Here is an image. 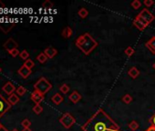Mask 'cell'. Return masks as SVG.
Masks as SVG:
<instances>
[{
    "instance_id": "obj_1",
    "label": "cell",
    "mask_w": 155,
    "mask_h": 131,
    "mask_svg": "<svg viewBox=\"0 0 155 131\" xmlns=\"http://www.w3.org/2000/svg\"><path fill=\"white\" fill-rule=\"evenodd\" d=\"M82 131H120L119 125L102 108L98 109L81 126Z\"/></svg>"
},
{
    "instance_id": "obj_2",
    "label": "cell",
    "mask_w": 155,
    "mask_h": 131,
    "mask_svg": "<svg viewBox=\"0 0 155 131\" xmlns=\"http://www.w3.org/2000/svg\"><path fill=\"white\" fill-rule=\"evenodd\" d=\"M75 45L84 55L89 56L98 46L99 44L90 33H84L76 39Z\"/></svg>"
},
{
    "instance_id": "obj_3",
    "label": "cell",
    "mask_w": 155,
    "mask_h": 131,
    "mask_svg": "<svg viewBox=\"0 0 155 131\" xmlns=\"http://www.w3.org/2000/svg\"><path fill=\"white\" fill-rule=\"evenodd\" d=\"M34 88L36 91L45 95L46 93H48L52 88V85L50 84V82L46 78L42 77L35 83Z\"/></svg>"
},
{
    "instance_id": "obj_4",
    "label": "cell",
    "mask_w": 155,
    "mask_h": 131,
    "mask_svg": "<svg viewBox=\"0 0 155 131\" xmlns=\"http://www.w3.org/2000/svg\"><path fill=\"white\" fill-rule=\"evenodd\" d=\"M59 122H60V124H61L65 128L69 129V128L76 123V119H75V117H74L70 113L67 112V113H64V114L60 117Z\"/></svg>"
},
{
    "instance_id": "obj_5",
    "label": "cell",
    "mask_w": 155,
    "mask_h": 131,
    "mask_svg": "<svg viewBox=\"0 0 155 131\" xmlns=\"http://www.w3.org/2000/svg\"><path fill=\"white\" fill-rule=\"evenodd\" d=\"M10 108H11V105L9 104L8 99H6L1 94H0V118H1L2 116L5 113H7Z\"/></svg>"
},
{
    "instance_id": "obj_6",
    "label": "cell",
    "mask_w": 155,
    "mask_h": 131,
    "mask_svg": "<svg viewBox=\"0 0 155 131\" xmlns=\"http://www.w3.org/2000/svg\"><path fill=\"white\" fill-rule=\"evenodd\" d=\"M141 18H143L149 25L150 24V23H152L153 21H154V19H155V17H154V15H152L147 8H143L140 12V14H138Z\"/></svg>"
},
{
    "instance_id": "obj_7",
    "label": "cell",
    "mask_w": 155,
    "mask_h": 131,
    "mask_svg": "<svg viewBox=\"0 0 155 131\" xmlns=\"http://www.w3.org/2000/svg\"><path fill=\"white\" fill-rule=\"evenodd\" d=\"M3 46H4V48H5L8 52H9V51H11V50L17 49L18 46V44L13 38H9V39H8V40L5 42V44H4Z\"/></svg>"
},
{
    "instance_id": "obj_8",
    "label": "cell",
    "mask_w": 155,
    "mask_h": 131,
    "mask_svg": "<svg viewBox=\"0 0 155 131\" xmlns=\"http://www.w3.org/2000/svg\"><path fill=\"white\" fill-rule=\"evenodd\" d=\"M30 98H31V100H32L36 105H38V104H40V103L43 101V99H44V95L41 94V93H39V92H38V91H36V90H34V92L31 94Z\"/></svg>"
},
{
    "instance_id": "obj_9",
    "label": "cell",
    "mask_w": 155,
    "mask_h": 131,
    "mask_svg": "<svg viewBox=\"0 0 155 131\" xmlns=\"http://www.w3.org/2000/svg\"><path fill=\"white\" fill-rule=\"evenodd\" d=\"M15 26V22H2L0 23V29L4 33H8Z\"/></svg>"
},
{
    "instance_id": "obj_10",
    "label": "cell",
    "mask_w": 155,
    "mask_h": 131,
    "mask_svg": "<svg viewBox=\"0 0 155 131\" xmlns=\"http://www.w3.org/2000/svg\"><path fill=\"white\" fill-rule=\"evenodd\" d=\"M2 90L7 94V95H12V94H14V92L17 90L16 89V88H15V86L12 84V83H10V82H8L7 84H5V86L2 88Z\"/></svg>"
},
{
    "instance_id": "obj_11",
    "label": "cell",
    "mask_w": 155,
    "mask_h": 131,
    "mask_svg": "<svg viewBox=\"0 0 155 131\" xmlns=\"http://www.w3.org/2000/svg\"><path fill=\"white\" fill-rule=\"evenodd\" d=\"M145 46L150 51L151 54L155 55V37H151L145 44Z\"/></svg>"
},
{
    "instance_id": "obj_12",
    "label": "cell",
    "mask_w": 155,
    "mask_h": 131,
    "mask_svg": "<svg viewBox=\"0 0 155 131\" xmlns=\"http://www.w3.org/2000/svg\"><path fill=\"white\" fill-rule=\"evenodd\" d=\"M81 95L78 92V91H73L69 96H68V99L72 102V103H74V104H77L78 102H79L81 99Z\"/></svg>"
},
{
    "instance_id": "obj_13",
    "label": "cell",
    "mask_w": 155,
    "mask_h": 131,
    "mask_svg": "<svg viewBox=\"0 0 155 131\" xmlns=\"http://www.w3.org/2000/svg\"><path fill=\"white\" fill-rule=\"evenodd\" d=\"M18 74L23 78H28L30 74H31V69H28L27 67H25V66L23 65L22 67L18 69Z\"/></svg>"
},
{
    "instance_id": "obj_14",
    "label": "cell",
    "mask_w": 155,
    "mask_h": 131,
    "mask_svg": "<svg viewBox=\"0 0 155 131\" xmlns=\"http://www.w3.org/2000/svg\"><path fill=\"white\" fill-rule=\"evenodd\" d=\"M44 53L45 55L48 56V58H53L57 54H58V50L52 46H49V47H47L45 50H44Z\"/></svg>"
},
{
    "instance_id": "obj_15",
    "label": "cell",
    "mask_w": 155,
    "mask_h": 131,
    "mask_svg": "<svg viewBox=\"0 0 155 131\" xmlns=\"http://www.w3.org/2000/svg\"><path fill=\"white\" fill-rule=\"evenodd\" d=\"M72 34H73V30H72V28L70 27H64V29L62 30V32H61V36L64 37V38H70L71 37V36H72Z\"/></svg>"
},
{
    "instance_id": "obj_16",
    "label": "cell",
    "mask_w": 155,
    "mask_h": 131,
    "mask_svg": "<svg viewBox=\"0 0 155 131\" xmlns=\"http://www.w3.org/2000/svg\"><path fill=\"white\" fill-rule=\"evenodd\" d=\"M128 75L132 78V79H136L139 76H140V71L138 70L137 68L135 67H132L129 69L128 71Z\"/></svg>"
},
{
    "instance_id": "obj_17",
    "label": "cell",
    "mask_w": 155,
    "mask_h": 131,
    "mask_svg": "<svg viewBox=\"0 0 155 131\" xmlns=\"http://www.w3.org/2000/svg\"><path fill=\"white\" fill-rule=\"evenodd\" d=\"M51 100H52V102H53L55 105H60V104L63 102L64 98H63V97H62L59 93H56V94L51 97Z\"/></svg>"
},
{
    "instance_id": "obj_18",
    "label": "cell",
    "mask_w": 155,
    "mask_h": 131,
    "mask_svg": "<svg viewBox=\"0 0 155 131\" xmlns=\"http://www.w3.org/2000/svg\"><path fill=\"white\" fill-rule=\"evenodd\" d=\"M132 24H133V26H134L136 28H138L140 31H143V30H144V29L147 27H146L144 24H142V23H141L140 20H138L136 18L133 19V21H132Z\"/></svg>"
},
{
    "instance_id": "obj_19",
    "label": "cell",
    "mask_w": 155,
    "mask_h": 131,
    "mask_svg": "<svg viewBox=\"0 0 155 131\" xmlns=\"http://www.w3.org/2000/svg\"><path fill=\"white\" fill-rule=\"evenodd\" d=\"M8 101L9 102V104L11 106H14V105H16V104H18L19 102V97H18V96L17 94H12L8 98Z\"/></svg>"
},
{
    "instance_id": "obj_20",
    "label": "cell",
    "mask_w": 155,
    "mask_h": 131,
    "mask_svg": "<svg viewBox=\"0 0 155 131\" xmlns=\"http://www.w3.org/2000/svg\"><path fill=\"white\" fill-rule=\"evenodd\" d=\"M78 15H79L80 18H86L89 16V11L85 8H81L79 10V12H78Z\"/></svg>"
},
{
    "instance_id": "obj_21",
    "label": "cell",
    "mask_w": 155,
    "mask_h": 131,
    "mask_svg": "<svg viewBox=\"0 0 155 131\" xmlns=\"http://www.w3.org/2000/svg\"><path fill=\"white\" fill-rule=\"evenodd\" d=\"M48 59V56L45 55V53H44V52H43V53H40V54L37 56V60H38L39 63H41V64L46 63Z\"/></svg>"
},
{
    "instance_id": "obj_22",
    "label": "cell",
    "mask_w": 155,
    "mask_h": 131,
    "mask_svg": "<svg viewBox=\"0 0 155 131\" xmlns=\"http://www.w3.org/2000/svg\"><path fill=\"white\" fill-rule=\"evenodd\" d=\"M121 100H122V102H123L124 104L129 105V104H130V103L132 102V97H131L130 94H126V95H124V96L122 97Z\"/></svg>"
},
{
    "instance_id": "obj_23",
    "label": "cell",
    "mask_w": 155,
    "mask_h": 131,
    "mask_svg": "<svg viewBox=\"0 0 155 131\" xmlns=\"http://www.w3.org/2000/svg\"><path fill=\"white\" fill-rule=\"evenodd\" d=\"M139 126H140L139 123H138L137 121H135V120H132V121L130 122V124H129V128H130V130H132V131L137 130V129L139 128Z\"/></svg>"
},
{
    "instance_id": "obj_24",
    "label": "cell",
    "mask_w": 155,
    "mask_h": 131,
    "mask_svg": "<svg viewBox=\"0 0 155 131\" xmlns=\"http://www.w3.org/2000/svg\"><path fill=\"white\" fill-rule=\"evenodd\" d=\"M69 89H70V88H69L68 85H67V84H63V85H61L60 88H59V90H60V92H61L62 94H68V93L69 92Z\"/></svg>"
},
{
    "instance_id": "obj_25",
    "label": "cell",
    "mask_w": 155,
    "mask_h": 131,
    "mask_svg": "<svg viewBox=\"0 0 155 131\" xmlns=\"http://www.w3.org/2000/svg\"><path fill=\"white\" fill-rule=\"evenodd\" d=\"M24 66H25V67H27L28 69H32L35 67V63L31 59H28V60L25 61Z\"/></svg>"
},
{
    "instance_id": "obj_26",
    "label": "cell",
    "mask_w": 155,
    "mask_h": 131,
    "mask_svg": "<svg viewBox=\"0 0 155 131\" xmlns=\"http://www.w3.org/2000/svg\"><path fill=\"white\" fill-rule=\"evenodd\" d=\"M124 53H125L126 56H131L135 53V50H134V48H132L131 46H128V47L124 50Z\"/></svg>"
},
{
    "instance_id": "obj_27",
    "label": "cell",
    "mask_w": 155,
    "mask_h": 131,
    "mask_svg": "<svg viewBox=\"0 0 155 131\" xmlns=\"http://www.w3.org/2000/svg\"><path fill=\"white\" fill-rule=\"evenodd\" d=\"M19 56H20V58L21 59H23V60H28V57H29V53L27 51V50H23V51H21V53L19 54Z\"/></svg>"
},
{
    "instance_id": "obj_28",
    "label": "cell",
    "mask_w": 155,
    "mask_h": 131,
    "mask_svg": "<svg viewBox=\"0 0 155 131\" xmlns=\"http://www.w3.org/2000/svg\"><path fill=\"white\" fill-rule=\"evenodd\" d=\"M16 92H17V95L23 96V95H25V93L27 92V89H26L23 86H20V87H18V88H17Z\"/></svg>"
},
{
    "instance_id": "obj_29",
    "label": "cell",
    "mask_w": 155,
    "mask_h": 131,
    "mask_svg": "<svg viewBox=\"0 0 155 131\" xmlns=\"http://www.w3.org/2000/svg\"><path fill=\"white\" fill-rule=\"evenodd\" d=\"M130 6L134 8V9H139L141 7V2L139 1V0H134V1L131 2Z\"/></svg>"
},
{
    "instance_id": "obj_30",
    "label": "cell",
    "mask_w": 155,
    "mask_h": 131,
    "mask_svg": "<svg viewBox=\"0 0 155 131\" xmlns=\"http://www.w3.org/2000/svg\"><path fill=\"white\" fill-rule=\"evenodd\" d=\"M33 111H34L37 115H38V114H40V113L43 111V107H42V106H41L40 104L35 105V107H33Z\"/></svg>"
},
{
    "instance_id": "obj_31",
    "label": "cell",
    "mask_w": 155,
    "mask_h": 131,
    "mask_svg": "<svg viewBox=\"0 0 155 131\" xmlns=\"http://www.w3.org/2000/svg\"><path fill=\"white\" fill-rule=\"evenodd\" d=\"M21 125H22L23 128H28V127H30V126H31V122H30L29 119L26 118V119H24V120L21 122Z\"/></svg>"
},
{
    "instance_id": "obj_32",
    "label": "cell",
    "mask_w": 155,
    "mask_h": 131,
    "mask_svg": "<svg viewBox=\"0 0 155 131\" xmlns=\"http://www.w3.org/2000/svg\"><path fill=\"white\" fill-rule=\"evenodd\" d=\"M42 7L44 8H53V3H51L49 0H47V1H45L42 4Z\"/></svg>"
},
{
    "instance_id": "obj_33",
    "label": "cell",
    "mask_w": 155,
    "mask_h": 131,
    "mask_svg": "<svg viewBox=\"0 0 155 131\" xmlns=\"http://www.w3.org/2000/svg\"><path fill=\"white\" fill-rule=\"evenodd\" d=\"M143 4H144V6L146 8H150V7H151L154 4V1H153V0H144Z\"/></svg>"
},
{
    "instance_id": "obj_34",
    "label": "cell",
    "mask_w": 155,
    "mask_h": 131,
    "mask_svg": "<svg viewBox=\"0 0 155 131\" xmlns=\"http://www.w3.org/2000/svg\"><path fill=\"white\" fill-rule=\"evenodd\" d=\"M8 53H9V55H11L13 57H16L17 56H18V54H19V51H18V49L17 48V49H14V50H11V51H9Z\"/></svg>"
},
{
    "instance_id": "obj_35",
    "label": "cell",
    "mask_w": 155,
    "mask_h": 131,
    "mask_svg": "<svg viewBox=\"0 0 155 131\" xmlns=\"http://www.w3.org/2000/svg\"><path fill=\"white\" fill-rule=\"evenodd\" d=\"M135 18H137L138 20H140V22H141L142 24H144V25H145L146 27H148V26H149V24H148V23H147V22H146V21H145V20H144L143 18H140V17L139 15H137V16H136Z\"/></svg>"
},
{
    "instance_id": "obj_36",
    "label": "cell",
    "mask_w": 155,
    "mask_h": 131,
    "mask_svg": "<svg viewBox=\"0 0 155 131\" xmlns=\"http://www.w3.org/2000/svg\"><path fill=\"white\" fill-rule=\"evenodd\" d=\"M150 125L151 126H155V113L151 116V117L150 118Z\"/></svg>"
},
{
    "instance_id": "obj_37",
    "label": "cell",
    "mask_w": 155,
    "mask_h": 131,
    "mask_svg": "<svg viewBox=\"0 0 155 131\" xmlns=\"http://www.w3.org/2000/svg\"><path fill=\"white\" fill-rule=\"evenodd\" d=\"M145 131H155V126H151L150 125Z\"/></svg>"
},
{
    "instance_id": "obj_38",
    "label": "cell",
    "mask_w": 155,
    "mask_h": 131,
    "mask_svg": "<svg viewBox=\"0 0 155 131\" xmlns=\"http://www.w3.org/2000/svg\"><path fill=\"white\" fill-rule=\"evenodd\" d=\"M5 8V4H3L1 1H0V13H1Z\"/></svg>"
},
{
    "instance_id": "obj_39",
    "label": "cell",
    "mask_w": 155,
    "mask_h": 131,
    "mask_svg": "<svg viewBox=\"0 0 155 131\" xmlns=\"http://www.w3.org/2000/svg\"><path fill=\"white\" fill-rule=\"evenodd\" d=\"M22 131H32V130L30 129V127H28V128H23Z\"/></svg>"
},
{
    "instance_id": "obj_40",
    "label": "cell",
    "mask_w": 155,
    "mask_h": 131,
    "mask_svg": "<svg viewBox=\"0 0 155 131\" xmlns=\"http://www.w3.org/2000/svg\"><path fill=\"white\" fill-rule=\"evenodd\" d=\"M3 127H4V126H2V124H1V123H0V130H1V129H2Z\"/></svg>"
},
{
    "instance_id": "obj_41",
    "label": "cell",
    "mask_w": 155,
    "mask_h": 131,
    "mask_svg": "<svg viewBox=\"0 0 155 131\" xmlns=\"http://www.w3.org/2000/svg\"><path fill=\"white\" fill-rule=\"evenodd\" d=\"M152 68H153V69L155 70V62H154V64H153V66H152Z\"/></svg>"
},
{
    "instance_id": "obj_42",
    "label": "cell",
    "mask_w": 155,
    "mask_h": 131,
    "mask_svg": "<svg viewBox=\"0 0 155 131\" xmlns=\"http://www.w3.org/2000/svg\"><path fill=\"white\" fill-rule=\"evenodd\" d=\"M12 131H18V129H17V128H14V129H13V130H12Z\"/></svg>"
},
{
    "instance_id": "obj_43",
    "label": "cell",
    "mask_w": 155,
    "mask_h": 131,
    "mask_svg": "<svg viewBox=\"0 0 155 131\" xmlns=\"http://www.w3.org/2000/svg\"><path fill=\"white\" fill-rule=\"evenodd\" d=\"M1 71H2V69H1V68H0V73H1Z\"/></svg>"
}]
</instances>
